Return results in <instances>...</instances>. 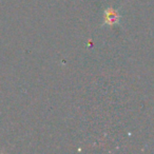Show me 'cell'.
Masks as SVG:
<instances>
[{
    "label": "cell",
    "mask_w": 154,
    "mask_h": 154,
    "mask_svg": "<svg viewBox=\"0 0 154 154\" xmlns=\"http://www.w3.org/2000/svg\"><path fill=\"white\" fill-rule=\"evenodd\" d=\"M119 14L113 9H109L105 12V22L109 26L117 23L119 21Z\"/></svg>",
    "instance_id": "obj_1"
}]
</instances>
